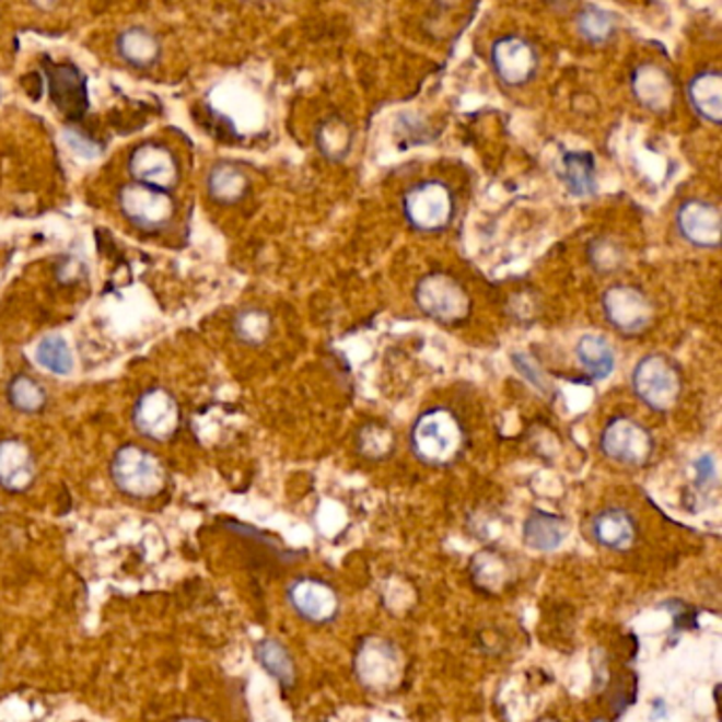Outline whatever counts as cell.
<instances>
[{"label":"cell","mask_w":722,"mask_h":722,"mask_svg":"<svg viewBox=\"0 0 722 722\" xmlns=\"http://www.w3.org/2000/svg\"><path fill=\"white\" fill-rule=\"evenodd\" d=\"M119 206L131 223L142 230H160L174 214L172 197L138 183L121 189Z\"/></svg>","instance_id":"30bf717a"},{"label":"cell","mask_w":722,"mask_h":722,"mask_svg":"<svg viewBox=\"0 0 722 722\" xmlns=\"http://www.w3.org/2000/svg\"><path fill=\"white\" fill-rule=\"evenodd\" d=\"M631 391L651 411L669 414L683 396L680 369L665 354H647L633 364Z\"/></svg>","instance_id":"277c9868"},{"label":"cell","mask_w":722,"mask_h":722,"mask_svg":"<svg viewBox=\"0 0 722 722\" xmlns=\"http://www.w3.org/2000/svg\"><path fill=\"white\" fill-rule=\"evenodd\" d=\"M289 599L299 617L312 624H327L339 610L335 590L318 579H301L289 590Z\"/></svg>","instance_id":"9a60e30c"},{"label":"cell","mask_w":722,"mask_h":722,"mask_svg":"<svg viewBox=\"0 0 722 722\" xmlns=\"http://www.w3.org/2000/svg\"><path fill=\"white\" fill-rule=\"evenodd\" d=\"M587 261L597 273H615L625 263L624 246L613 237H593L587 246Z\"/></svg>","instance_id":"f1b7e54d"},{"label":"cell","mask_w":722,"mask_h":722,"mask_svg":"<svg viewBox=\"0 0 722 722\" xmlns=\"http://www.w3.org/2000/svg\"><path fill=\"white\" fill-rule=\"evenodd\" d=\"M414 456L428 466H447L464 447V427L458 416L445 407L424 411L409 434Z\"/></svg>","instance_id":"6da1fadb"},{"label":"cell","mask_w":722,"mask_h":722,"mask_svg":"<svg viewBox=\"0 0 722 722\" xmlns=\"http://www.w3.org/2000/svg\"><path fill=\"white\" fill-rule=\"evenodd\" d=\"M180 420V411L172 394L162 388L147 391L138 398L133 409V424L136 428L153 439V441H167L174 436Z\"/></svg>","instance_id":"8fae6325"},{"label":"cell","mask_w":722,"mask_h":722,"mask_svg":"<svg viewBox=\"0 0 722 722\" xmlns=\"http://www.w3.org/2000/svg\"><path fill=\"white\" fill-rule=\"evenodd\" d=\"M687 100L695 115L710 124L721 126L722 121V77L717 68L697 72L687 83Z\"/></svg>","instance_id":"ac0fdd59"},{"label":"cell","mask_w":722,"mask_h":722,"mask_svg":"<svg viewBox=\"0 0 722 722\" xmlns=\"http://www.w3.org/2000/svg\"><path fill=\"white\" fill-rule=\"evenodd\" d=\"M602 312L610 327L625 337L649 330L655 321V305L649 295L631 284H613L602 295Z\"/></svg>","instance_id":"8992f818"},{"label":"cell","mask_w":722,"mask_h":722,"mask_svg":"<svg viewBox=\"0 0 722 722\" xmlns=\"http://www.w3.org/2000/svg\"><path fill=\"white\" fill-rule=\"evenodd\" d=\"M131 176L138 185L167 191L178 180V165L172 153L160 144H142L130 158Z\"/></svg>","instance_id":"4fadbf2b"},{"label":"cell","mask_w":722,"mask_h":722,"mask_svg":"<svg viewBox=\"0 0 722 722\" xmlns=\"http://www.w3.org/2000/svg\"><path fill=\"white\" fill-rule=\"evenodd\" d=\"M208 191L219 203H235L248 191L246 174L231 164H219L212 167L208 176Z\"/></svg>","instance_id":"4316f807"},{"label":"cell","mask_w":722,"mask_h":722,"mask_svg":"<svg viewBox=\"0 0 722 722\" xmlns=\"http://www.w3.org/2000/svg\"><path fill=\"white\" fill-rule=\"evenodd\" d=\"M357 674L369 689H393L400 678V656L391 642L371 638L357 655Z\"/></svg>","instance_id":"7c38bea8"},{"label":"cell","mask_w":722,"mask_h":722,"mask_svg":"<svg viewBox=\"0 0 722 722\" xmlns=\"http://www.w3.org/2000/svg\"><path fill=\"white\" fill-rule=\"evenodd\" d=\"M540 722H558V721H551V719H545V721H540Z\"/></svg>","instance_id":"ab89813d"},{"label":"cell","mask_w":722,"mask_h":722,"mask_svg":"<svg viewBox=\"0 0 722 722\" xmlns=\"http://www.w3.org/2000/svg\"><path fill=\"white\" fill-rule=\"evenodd\" d=\"M357 445L364 458L382 459L391 456L394 450V434L391 428L380 422H369L361 428Z\"/></svg>","instance_id":"f546056e"},{"label":"cell","mask_w":722,"mask_h":722,"mask_svg":"<svg viewBox=\"0 0 722 722\" xmlns=\"http://www.w3.org/2000/svg\"><path fill=\"white\" fill-rule=\"evenodd\" d=\"M9 400L22 414H36L45 407L47 394L38 382L26 375H20L9 384Z\"/></svg>","instance_id":"1f68e13d"},{"label":"cell","mask_w":722,"mask_h":722,"mask_svg":"<svg viewBox=\"0 0 722 722\" xmlns=\"http://www.w3.org/2000/svg\"><path fill=\"white\" fill-rule=\"evenodd\" d=\"M663 608H667L672 613L676 631L695 627V613H692V608H689L687 604H683L680 599H669V602L663 604Z\"/></svg>","instance_id":"e575fe53"},{"label":"cell","mask_w":722,"mask_h":722,"mask_svg":"<svg viewBox=\"0 0 722 722\" xmlns=\"http://www.w3.org/2000/svg\"><path fill=\"white\" fill-rule=\"evenodd\" d=\"M176 722H203V721H199V719H180V721H176Z\"/></svg>","instance_id":"74e56055"},{"label":"cell","mask_w":722,"mask_h":722,"mask_svg":"<svg viewBox=\"0 0 722 722\" xmlns=\"http://www.w3.org/2000/svg\"><path fill=\"white\" fill-rule=\"evenodd\" d=\"M574 352H577V361L581 364V369L593 382H604L613 375L617 357H615V350L608 343V339H604L602 335H595V333L583 335L579 339Z\"/></svg>","instance_id":"603a6c76"},{"label":"cell","mask_w":722,"mask_h":722,"mask_svg":"<svg viewBox=\"0 0 722 722\" xmlns=\"http://www.w3.org/2000/svg\"><path fill=\"white\" fill-rule=\"evenodd\" d=\"M602 454L624 466H642L655 452V439L651 430L642 427L638 420L617 416L613 418L599 434Z\"/></svg>","instance_id":"52a82bcc"},{"label":"cell","mask_w":722,"mask_h":722,"mask_svg":"<svg viewBox=\"0 0 722 722\" xmlns=\"http://www.w3.org/2000/svg\"><path fill=\"white\" fill-rule=\"evenodd\" d=\"M257 659L263 665V669L273 676L284 689L295 687L296 672L293 656L289 655V651L278 642V640H261L255 649Z\"/></svg>","instance_id":"484cf974"},{"label":"cell","mask_w":722,"mask_h":722,"mask_svg":"<svg viewBox=\"0 0 722 722\" xmlns=\"http://www.w3.org/2000/svg\"><path fill=\"white\" fill-rule=\"evenodd\" d=\"M513 361V366L522 373V377H525L538 393L543 396H549L551 394V382L547 377V373L543 371V366L534 359H529V354H524V352H517L511 357Z\"/></svg>","instance_id":"d6a6232c"},{"label":"cell","mask_w":722,"mask_h":722,"mask_svg":"<svg viewBox=\"0 0 722 722\" xmlns=\"http://www.w3.org/2000/svg\"><path fill=\"white\" fill-rule=\"evenodd\" d=\"M233 333L246 346H263L271 335V316L259 307L242 310L233 321Z\"/></svg>","instance_id":"83f0119b"},{"label":"cell","mask_w":722,"mask_h":722,"mask_svg":"<svg viewBox=\"0 0 722 722\" xmlns=\"http://www.w3.org/2000/svg\"><path fill=\"white\" fill-rule=\"evenodd\" d=\"M119 56L136 68H149L160 60V43L144 28H128L117 40Z\"/></svg>","instance_id":"d4e9b609"},{"label":"cell","mask_w":722,"mask_h":722,"mask_svg":"<svg viewBox=\"0 0 722 722\" xmlns=\"http://www.w3.org/2000/svg\"><path fill=\"white\" fill-rule=\"evenodd\" d=\"M66 144L74 151V155L85 158V160H94L100 155V144L94 142L92 138H88L85 133L79 130H66Z\"/></svg>","instance_id":"836d02e7"},{"label":"cell","mask_w":722,"mask_h":722,"mask_svg":"<svg viewBox=\"0 0 722 722\" xmlns=\"http://www.w3.org/2000/svg\"><path fill=\"white\" fill-rule=\"evenodd\" d=\"M559 178L566 191L574 197L597 194V165L590 151H568L559 162Z\"/></svg>","instance_id":"ffe728a7"},{"label":"cell","mask_w":722,"mask_h":722,"mask_svg":"<svg viewBox=\"0 0 722 722\" xmlns=\"http://www.w3.org/2000/svg\"><path fill=\"white\" fill-rule=\"evenodd\" d=\"M574 26L581 38L595 47L608 45L619 33L617 15L597 4H583L574 15Z\"/></svg>","instance_id":"cb8c5ba5"},{"label":"cell","mask_w":722,"mask_h":722,"mask_svg":"<svg viewBox=\"0 0 722 722\" xmlns=\"http://www.w3.org/2000/svg\"><path fill=\"white\" fill-rule=\"evenodd\" d=\"M34 477L36 466L31 450L18 439L0 441V486L9 492H24L33 486Z\"/></svg>","instance_id":"e0dca14e"},{"label":"cell","mask_w":722,"mask_h":722,"mask_svg":"<svg viewBox=\"0 0 722 722\" xmlns=\"http://www.w3.org/2000/svg\"><path fill=\"white\" fill-rule=\"evenodd\" d=\"M117 488L133 498H153L164 490L165 470L151 452L128 445L121 447L110 466Z\"/></svg>","instance_id":"5b68a950"},{"label":"cell","mask_w":722,"mask_h":722,"mask_svg":"<svg viewBox=\"0 0 722 722\" xmlns=\"http://www.w3.org/2000/svg\"><path fill=\"white\" fill-rule=\"evenodd\" d=\"M403 217L420 233H441L456 217V197L445 180L427 178L411 185L403 196Z\"/></svg>","instance_id":"3957f363"},{"label":"cell","mask_w":722,"mask_h":722,"mask_svg":"<svg viewBox=\"0 0 722 722\" xmlns=\"http://www.w3.org/2000/svg\"><path fill=\"white\" fill-rule=\"evenodd\" d=\"M314 142L327 162L339 164L348 160V155L352 153L354 130L346 117L328 115L318 124Z\"/></svg>","instance_id":"7402d4cb"},{"label":"cell","mask_w":722,"mask_h":722,"mask_svg":"<svg viewBox=\"0 0 722 722\" xmlns=\"http://www.w3.org/2000/svg\"><path fill=\"white\" fill-rule=\"evenodd\" d=\"M416 307L443 327H459L470 318L473 299L458 278L445 271H430L414 289Z\"/></svg>","instance_id":"7a4b0ae2"},{"label":"cell","mask_w":722,"mask_h":722,"mask_svg":"<svg viewBox=\"0 0 722 722\" xmlns=\"http://www.w3.org/2000/svg\"><path fill=\"white\" fill-rule=\"evenodd\" d=\"M593 722H608V721H604V719H595V721Z\"/></svg>","instance_id":"f35d334b"},{"label":"cell","mask_w":722,"mask_h":722,"mask_svg":"<svg viewBox=\"0 0 722 722\" xmlns=\"http://www.w3.org/2000/svg\"><path fill=\"white\" fill-rule=\"evenodd\" d=\"M695 470H697V486H706L717 479V466L712 456H701L697 459Z\"/></svg>","instance_id":"d590c367"},{"label":"cell","mask_w":722,"mask_h":722,"mask_svg":"<svg viewBox=\"0 0 722 722\" xmlns=\"http://www.w3.org/2000/svg\"><path fill=\"white\" fill-rule=\"evenodd\" d=\"M490 62L496 79L502 85L524 88L538 74L540 56L529 38L522 34H506L493 40Z\"/></svg>","instance_id":"ba28073f"},{"label":"cell","mask_w":722,"mask_h":722,"mask_svg":"<svg viewBox=\"0 0 722 722\" xmlns=\"http://www.w3.org/2000/svg\"><path fill=\"white\" fill-rule=\"evenodd\" d=\"M568 522L547 511H534L524 524L525 545L540 554H551L559 549L568 536Z\"/></svg>","instance_id":"44dd1931"},{"label":"cell","mask_w":722,"mask_h":722,"mask_svg":"<svg viewBox=\"0 0 722 722\" xmlns=\"http://www.w3.org/2000/svg\"><path fill=\"white\" fill-rule=\"evenodd\" d=\"M721 228V208L708 199L690 197L676 210V231L692 248L719 251Z\"/></svg>","instance_id":"9c48e42d"},{"label":"cell","mask_w":722,"mask_h":722,"mask_svg":"<svg viewBox=\"0 0 722 722\" xmlns=\"http://www.w3.org/2000/svg\"><path fill=\"white\" fill-rule=\"evenodd\" d=\"M665 717V703L663 701H655L653 703V721H659Z\"/></svg>","instance_id":"8d00e7d4"},{"label":"cell","mask_w":722,"mask_h":722,"mask_svg":"<svg viewBox=\"0 0 722 722\" xmlns=\"http://www.w3.org/2000/svg\"><path fill=\"white\" fill-rule=\"evenodd\" d=\"M49 94L54 104L68 119H81L88 110V81L70 65H54L47 68Z\"/></svg>","instance_id":"2e32d148"},{"label":"cell","mask_w":722,"mask_h":722,"mask_svg":"<svg viewBox=\"0 0 722 722\" xmlns=\"http://www.w3.org/2000/svg\"><path fill=\"white\" fill-rule=\"evenodd\" d=\"M631 96L633 100L656 115L667 113L674 106L676 90H674V79L672 74L656 65L638 66L631 72Z\"/></svg>","instance_id":"5bb4252c"},{"label":"cell","mask_w":722,"mask_h":722,"mask_svg":"<svg viewBox=\"0 0 722 722\" xmlns=\"http://www.w3.org/2000/svg\"><path fill=\"white\" fill-rule=\"evenodd\" d=\"M36 361L49 373L68 375L72 369V352L62 337L51 335L40 339V343L36 346Z\"/></svg>","instance_id":"4dcf8cb0"},{"label":"cell","mask_w":722,"mask_h":722,"mask_svg":"<svg viewBox=\"0 0 722 722\" xmlns=\"http://www.w3.org/2000/svg\"><path fill=\"white\" fill-rule=\"evenodd\" d=\"M591 534L597 540L599 547L613 549V551H627L636 543V522L625 509H604L593 517Z\"/></svg>","instance_id":"d6986e66"}]
</instances>
